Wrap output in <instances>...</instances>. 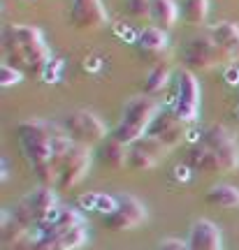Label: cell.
I'll return each mask as SVG.
<instances>
[{"instance_id":"cell-26","label":"cell","mask_w":239,"mask_h":250,"mask_svg":"<svg viewBox=\"0 0 239 250\" xmlns=\"http://www.w3.org/2000/svg\"><path fill=\"white\" fill-rule=\"evenodd\" d=\"M137 144V146H140V148H144V151L146 153H151V155H153V158H163V155H165V153L169 151V146H165V144L160 142V139H156V137H151V134H146V137H142V139H140V142H135Z\"/></svg>"},{"instance_id":"cell-14","label":"cell","mask_w":239,"mask_h":250,"mask_svg":"<svg viewBox=\"0 0 239 250\" xmlns=\"http://www.w3.org/2000/svg\"><path fill=\"white\" fill-rule=\"evenodd\" d=\"M89 241V232L86 225H81L77 229H70L65 234H56V236H45L37 243V250H79L84 243Z\"/></svg>"},{"instance_id":"cell-31","label":"cell","mask_w":239,"mask_h":250,"mask_svg":"<svg viewBox=\"0 0 239 250\" xmlns=\"http://www.w3.org/2000/svg\"><path fill=\"white\" fill-rule=\"evenodd\" d=\"M191 167H188L186 162H181V165H177V167H174V179L177 181H181V183H184V181H188L191 179Z\"/></svg>"},{"instance_id":"cell-24","label":"cell","mask_w":239,"mask_h":250,"mask_svg":"<svg viewBox=\"0 0 239 250\" xmlns=\"http://www.w3.org/2000/svg\"><path fill=\"white\" fill-rule=\"evenodd\" d=\"M169 83V67L165 65H156L153 70H149L146 79H144V93L146 95H156Z\"/></svg>"},{"instance_id":"cell-30","label":"cell","mask_w":239,"mask_h":250,"mask_svg":"<svg viewBox=\"0 0 239 250\" xmlns=\"http://www.w3.org/2000/svg\"><path fill=\"white\" fill-rule=\"evenodd\" d=\"M158 250H191V248H188V241H181V239H165V241L158 243Z\"/></svg>"},{"instance_id":"cell-5","label":"cell","mask_w":239,"mask_h":250,"mask_svg":"<svg viewBox=\"0 0 239 250\" xmlns=\"http://www.w3.org/2000/svg\"><path fill=\"white\" fill-rule=\"evenodd\" d=\"M200 144L212 148L223 165V171H237L239 169V142L237 137L225 127V125L214 123L200 137Z\"/></svg>"},{"instance_id":"cell-33","label":"cell","mask_w":239,"mask_h":250,"mask_svg":"<svg viewBox=\"0 0 239 250\" xmlns=\"http://www.w3.org/2000/svg\"><path fill=\"white\" fill-rule=\"evenodd\" d=\"M7 174H9V169H7V160L2 158V181H7Z\"/></svg>"},{"instance_id":"cell-10","label":"cell","mask_w":239,"mask_h":250,"mask_svg":"<svg viewBox=\"0 0 239 250\" xmlns=\"http://www.w3.org/2000/svg\"><path fill=\"white\" fill-rule=\"evenodd\" d=\"M70 21H72V26L81 28V30L105 26L107 9L102 5V0H72Z\"/></svg>"},{"instance_id":"cell-12","label":"cell","mask_w":239,"mask_h":250,"mask_svg":"<svg viewBox=\"0 0 239 250\" xmlns=\"http://www.w3.org/2000/svg\"><path fill=\"white\" fill-rule=\"evenodd\" d=\"M45 44L42 42V30L35 26H24V23H12L2 28V46L5 54L17 51V49H28V46Z\"/></svg>"},{"instance_id":"cell-4","label":"cell","mask_w":239,"mask_h":250,"mask_svg":"<svg viewBox=\"0 0 239 250\" xmlns=\"http://www.w3.org/2000/svg\"><path fill=\"white\" fill-rule=\"evenodd\" d=\"M184 61L191 70H212L216 65L232 62V58L212 35H197L184 49Z\"/></svg>"},{"instance_id":"cell-15","label":"cell","mask_w":239,"mask_h":250,"mask_svg":"<svg viewBox=\"0 0 239 250\" xmlns=\"http://www.w3.org/2000/svg\"><path fill=\"white\" fill-rule=\"evenodd\" d=\"M186 165L191 169L195 171H209V174H216V171H223V165L218 160V155L207 148L204 144H197L188 151V158H186Z\"/></svg>"},{"instance_id":"cell-13","label":"cell","mask_w":239,"mask_h":250,"mask_svg":"<svg viewBox=\"0 0 239 250\" xmlns=\"http://www.w3.org/2000/svg\"><path fill=\"white\" fill-rule=\"evenodd\" d=\"M7 61L12 67H17L21 72H37L47 67V62L51 61V54H49L47 44H37V46H28V49L9 51Z\"/></svg>"},{"instance_id":"cell-11","label":"cell","mask_w":239,"mask_h":250,"mask_svg":"<svg viewBox=\"0 0 239 250\" xmlns=\"http://www.w3.org/2000/svg\"><path fill=\"white\" fill-rule=\"evenodd\" d=\"M188 248L191 250H223V234L216 223L200 218L195 220L188 234Z\"/></svg>"},{"instance_id":"cell-20","label":"cell","mask_w":239,"mask_h":250,"mask_svg":"<svg viewBox=\"0 0 239 250\" xmlns=\"http://www.w3.org/2000/svg\"><path fill=\"white\" fill-rule=\"evenodd\" d=\"M151 19L158 28H172L179 19V5L174 0H151Z\"/></svg>"},{"instance_id":"cell-29","label":"cell","mask_w":239,"mask_h":250,"mask_svg":"<svg viewBox=\"0 0 239 250\" xmlns=\"http://www.w3.org/2000/svg\"><path fill=\"white\" fill-rule=\"evenodd\" d=\"M61 67H63V61H58V65H56V67H53V61H49V62H47V67L42 70V79H45L47 83H53V81H58L56 77H58Z\"/></svg>"},{"instance_id":"cell-8","label":"cell","mask_w":239,"mask_h":250,"mask_svg":"<svg viewBox=\"0 0 239 250\" xmlns=\"http://www.w3.org/2000/svg\"><path fill=\"white\" fill-rule=\"evenodd\" d=\"M89 167H91V146H84V144L74 142L72 151L68 153V158H65L61 171H58L56 188L58 190H72L74 186H79L81 181L86 179Z\"/></svg>"},{"instance_id":"cell-9","label":"cell","mask_w":239,"mask_h":250,"mask_svg":"<svg viewBox=\"0 0 239 250\" xmlns=\"http://www.w3.org/2000/svg\"><path fill=\"white\" fill-rule=\"evenodd\" d=\"M146 134L160 139L165 146L172 148V146H177V144L186 137V123H184L172 109H169V111H158V116L153 118V123H151Z\"/></svg>"},{"instance_id":"cell-23","label":"cell","mask_w":239,"mask_h":250,"mask_svg":"<svg viewBox=\"0 0 239 250\" xmlns=\"http://www.w3.org/2000/svg\"><path fill=\"white\" fill-rule=\"evenodd\" d=\"M181 9L188 23L202 26L209 17V0H181Z\"/></svg>"},{"instance_id":"cell-16","label":"cell","mask_w":239,"mask_h":250,"mask_svg":"<svg viewBox=\"0 0 239 250\" xmlns=\"http://www.w3.org/2000/svg\"><path fill=\"white\" fill-rule=\"evenodd\" d=\"M137 46L144 56H160L169 46V37L163 28H144L140 37H137Z\"/></svg>"},{"instance_id":"cell-21","label":"cell","mask_w":239,"mask_h":250,"mask_svg":"<svg viewBox=\"0 0 239 250\" xmlns=\"http://www.w3.org/2000/svg\"><path fill=\"white\" fill-rule=\"evenodd\" d=\"M26 229H30V227H24V225H21L17 218L12 215V211H9V208H2V213H0V239H2V243H5V246H7V243H12V241H17V239L26 232Z\"/></svg>"},{"instance_id":"cell-19","label":"cell","mask_w":239,"mask_h":250,"mask_svg":"<svg viewBox=\"0 0 239 250\" xmlns=\"http://www.w3.org/2000/svg\"><path fill=\"white\" fill-rule=\"evenodd\" d=\"M97 158L102 160L105 167H112V169H121L128 165V146L121 144L119 139H105L100 151H97Z\"/></svg>"},{"instance_id":"cell-6","label":"cell","mask_w":239,"mask_h":250,"mask_svg":"<svg viewBox=\"0 0 239 250\" xmlns=\"http://www.w3.org/2000/svg\"><path fill=\"white\" fill-rule=\"evenodd\" d=\"M172 111L184 123H195L200 114V86L191 70H181L177 74V100L172 104Z\"/></svg>"},{"instance_id":"cell-2","label":"cell","mask_w":239,"mask_h":250,"mask_svg":"<svg viewBox=\"0 0 239 250\" xmlns=\"http://www.w3.org/2000/svg\"><path fill=\"white\" fill-rule=\"evenodd\" d=\"M156 116H158V104L153 102V98H149V95L130 98L123 109L121 123L116 125L112 137L119 139L121 144H125V146H130V144L140 142L142 137H146Z\"/></svg>"},{"instance_id":"cell-27","label":"cell","mask_w":239,"mask_h":250,"mask_svg":"<svg viewBox=\"0 0 239 250\" xmlns=\"http://www.w3.org/2000/svg\"><path fill=\"white\" fill-rule=\"evenodd\" d=\"M21 79H24V72L17 70V67H12L9 62H5V65L0 67V86H5V88H9V86H14V83H19Z\"/></svg>"},{"instance_id":"cell-17","label":"cell","mask_w":239,"mask_h":250,"mask_svg":"<svg viewBox=\"0 0 239 250\" xmlns=\"http://www.w3.org/2000/svg\"><path fill=\"white\" fill-rule=\"evenodd\" d=\"M209 35L237 61L239 58V26L237 23H230V21L216 23V26L209 28Z\"/></svg>"},{"instance_id":"cell-18","label":"cell","mask_w":239,"mask_h":250,"mask_svg":"<svg viewBox=\"0 0 239 250\" xmlns=\"http://www.w3.org/2000/svg\"><path fill=\"white\" fill-rule=\"evenodd\" d=\"M204 202L218 208H239V188L230 183H216L207 190Z\"/></svg>"},{"instance_id":"cell-3","label":"cell","mask_w":239,"mask_h":250,"mask_svg":"<svg viewBox=\"0 0 239 250\" xmlns=\"http://www.w3.org/2000/svg\"><path fill=\"white\" fill-rule=\"evenodd\" d=\"M61 125L72 142L84 144V146L102 144L107 139V125L89 109H74V111H70L68 116L63 118Z\"/></svg>"},{"instance_id":"cell-28","label":"cell","mask_w":239,"mask_h":250,"mask_svg":"<svg viewBox=\"0 0 239 250\" xmlns=\"http://www.w3.org/2000/svg\"><path fill=\"white\" fill-rule=\"evenodd\" d=\"M125 9L133 17H151V0H125Z\"/></svg>"},{"instance_id":"cell-34","label":"cell","mask_w":239,"mask_h":250,"mask_svg":"<svg viewBox=\"0 0 239 250\" xmlns=\"http://www.w3.org/2000/svg\"><path fill=\"white\" fill-rule=\"evenodd\" d=\"M235 118H239V107H235Z\"/></svg>"},{"instance_id":"cell-25","label":"cell","mask_w":239,"mask_h":250,"mask_svg":"<svg viewBox=\"0 0 239 250\" xmlns=\"http://www.w3.org/2000/svg\"><path fill=\"white\" fill-rule=\"evenodd\" d=\"M45 236H42V232L37 229V227H30V229H26V232L19 236L17 241H12L5 246V250H37V243L42 241Z\"/></svg>"},{"instance_id":"cell-32","label":"cell","mask_w":239,"mask_h":250,"mask_svg":"<svg viewBox=\"0 0 239 250\" xmlns=\"http://www.w3.org/2000/svg\"><path fill=\"white\" fill-rule=\"evenodd\" d=\"M223 79L228 81V83H239V70L235 65H228L225 72H223Z\"/></svg>"},{"instance_id":"cell-7","label":"cell","mask_w":239,"mask_h":250,"mask_svg":"<svg viewBox=\"0 0 239 250\" xmlns=\"http://www.w3.org/2000/svg\"><path fill=\"white\" fill-rule=\"evenodd\" d=\"M149 218L146 206L135 195H119V206L112 215H105V227L112 232H128L140 227Z\"/></svg>"},{"instance_id":"cell-1","label":"cell","mask_w":239,"mask_h":250,"mask_svg":"<svg viewBox=\"0 0 239 250\" xmlns=\"http://www.w3.org/2000/svg\"><path fill=\"white\" fill-rule=\"evenodd\" d=\"M63 130V125H56L45 118H28L19 123L17 137L21 151L30 162V169L42 186L51 188L58 183V169L53 165V137Z\"/></svg>"},{"instance_id":"cell-22","label":"cell","mask_w":239,"mask_h":250,"mask_svg":"<svg viewBox=\"0 0 239 250\" xmlns=\"http://www.w3.org/2000/svg\"><path fill=\"white\" fill-rule=\"evenodd\" d=\"M158 165V158H153L151 153H146L144 148H140L137 144L128 146V167L135 171H149Z\"/></svg>"}]
</instances>
